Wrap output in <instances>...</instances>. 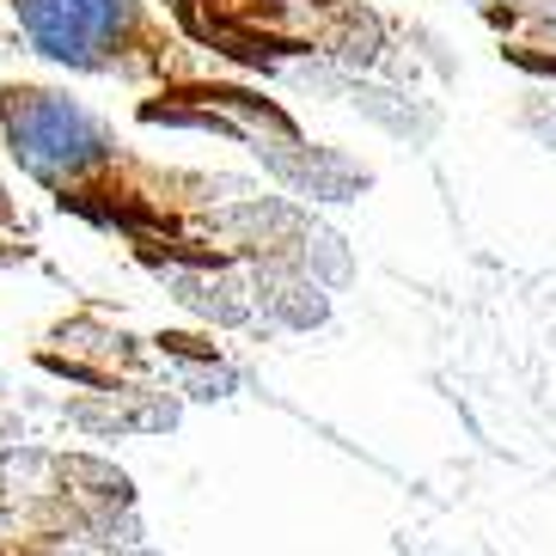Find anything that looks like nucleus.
Masks as SVG:
<instances>
[{"label":"nucleus","instance_id":"f03ea898","mask_svg":"<svg viewBox=\"0 0 556 556\" xmlns=\"http://www.w3.org/2000/svg\"><path fill=\"white\" fill-rule=\"evenodd\" d=\"M13 13L18 37L62 74L86 80H123L153 92L141 104L148 123H178V129H208L227 141L269 153L276 172L312 184V148L300 141L294 116L276 99L251 92L245 80L220 74V55L165 18L160 0H0Z\"/></svg>","mask_w":556,"mask_h":556},{"label":"nucleus","instance_id":"7ed1b4c3","mask_svg":"<svg viewBox=\"0 0 556 556\" xmlns=\"http://www.w3.org/2000/svg\"><path fill=\"white\" fill-rule=\"evenodd\" d=\"M165 18L208 55L239 67H276L288 55L374 62L379 18L355 0H160Z\"/></svg>","mask_w":556,"mask_h":556},{"label":"nucleus","instance_id":"20e7f679","mask_svg":"<svg viewBox=\"0 0 556 556\" xmlns=\"http://www.w3.org/2000/svg\"><path fill=\"white\" fill-rule=\"evenodd\" d=\"M0 232L31 239V214L18 208V190H13V178H7V148H0Z\"/></svg>","mask_w":556,"mask_h":556},{"label":"nucleus","instance_id":"39448f33","mask_svg":"<svg viewBox=\"0 0 556 556\" xmlns=\"http://www.w3.org/2000/svg\"><path fill=\"white\" fill-rule=\"evenodd\" d=\"M31 257V239H18V232H0V269L7 263H25Z\"/></svg>","mask_w":556,"mask_h":556},{"label":"nucleus","instance_id":"f257e3e1","mask_svg":"<svg viewBox=\"0 0 556 556\" xmlns=\"http://www.w3.org/2000/svg\"><path fill=\"white\" fill-rule=\"evenodd\" d=\"M0 148L25 178L111 232L165 281H227L245 263H288L306 245V220L257 184L190 172L141 153L67 86L0 74Z\"/></svg>","mask_w":556,"mask_h":556}]
</instances>
